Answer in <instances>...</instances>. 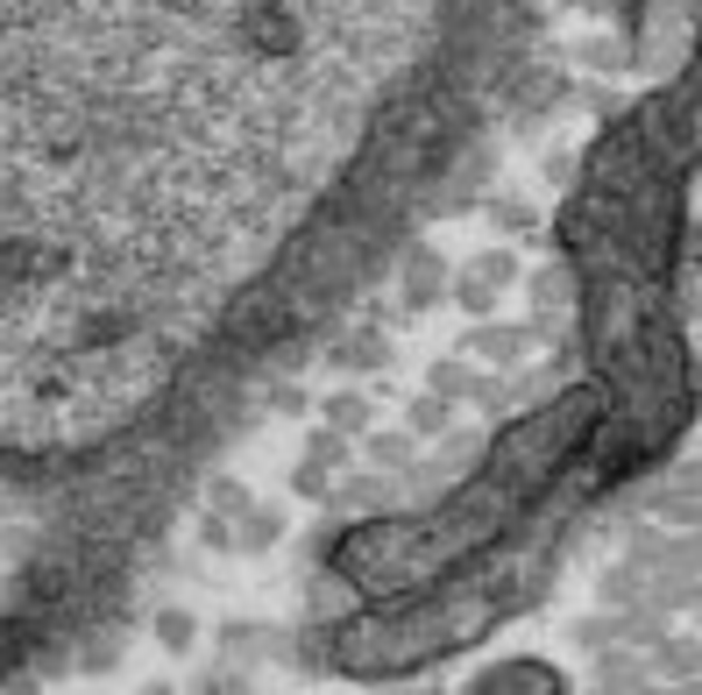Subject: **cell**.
Returning <instances> with one entry per match:
<instances>
[{
    "label": "cell",
    "instance_id": "obj_2",
    "mask_svg": "<svg viewBox=\"0 0 702 695\" xmlns=\"http://www.w3.org/2000/svg\"><path fill=\"white\" fill-rule=\"evenodd\" d=\"M50 568V482L0 469V653L36 610V583Z\"/></svg>",
    "mask_w": 702,
    "mask_h": 695
},
{
    "label": "cell",
    "instance_id": "obj_1",
    "mask_svg": "<svg viewBox=\"0 0 702 695\" xmlns=\"http://www.w3.org/2000/svg\"><path fill=\"white\" fill-rule=\"evenodd\" d=\"M461 0H0V469L178 404L326 256Z\"/></svg>",
    "mask_w": 702,
    "mask_h": 695
}]
</instances>
